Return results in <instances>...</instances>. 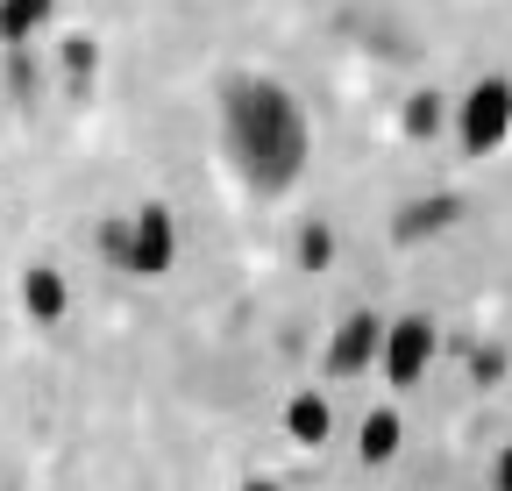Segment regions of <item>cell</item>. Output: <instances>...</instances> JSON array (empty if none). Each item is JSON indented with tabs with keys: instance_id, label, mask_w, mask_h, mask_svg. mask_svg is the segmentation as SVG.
Masks as SVG:
<instances>
[{
	"instance_id": "cell-13",
	"label": "cell",
	"mask_w": 512,
	"mask_h": 491,
	"mask_svg": "<svg viewBox=\"0 0 512 491\" xmlns=\"http://www.w3.org/2000/svg\"><path fill=\"white\" fill-rule=\"evenodd\" d=\"M64 65H72V79L93 72V36H64Z\"/></svg>"
},
{
	"instance_id": "cell-9",
	"label": "cell",
	"mask_w": 512,
	"mask_h": 491,
	"mask_svg": "<svg viewBox=\"0 0 512 491\" xmlns=\"http://www.w3.org/2000/svg\"><path fill=\"white\" fill-rule=\"evenodd\" d=\"M50 8H57V0H0V36H8V43H29V36L50 22Z\"/></svg>"
},
{
	"instance_id": "cell-10",
	"label": "cell",
	"mask_w": 512,
	"mask_h": 491,
	"mask_svg": "<svg viewBox=\"0 0 512 491\" xmlns=\"http://www.w3.org/2000/svg\"><path fill=\"white\" fill-rule=\"evenodd\" d=\"M448 221H456V200H420V207L399 214V235L413 242V235H434V228H448Z\"/></svg>"
},
{
	"instance_id": "cell-8",
	"label": "cell",
	"mask_w": 512,
	"mask_h": 491,
	"mask_svg": "<svg viewBox=\"0 0 512 491\" xmlns=\"http://www.w3.org/2000/svg\"><path fill=\"white\" fill-rule=\"evenodd\" d=\"M399 442H406L399 413H370V420H363V442H356V449H363V463H392V456H399Z\"/></svg>"
},
{
	"instance_id": "cell-6",
	"label": "cell",
	"mask_w": 512,
	"mask_h": 491,
	"mask_svg": "<svg viewBox=\"0 0 512 491\" xmlns=\"http://www.w3.org/2000/svg\"><path fill=\"white\" fill-rule=\"evenodd\" d=\"M285 435H292L299 449H320V442H328V399H320V392H299V399L285 406Z\"/></svg>"
},
{
	"instance_id": "cell-3",
	"label": "cell",
	"mask_w": 512,
	"mask_h": 491,
	"mask_svg": "<svg viewBox=\"0 0 512 491\" xmlns=\"http://www.w3.org/2000/svg\"><path fill=\"white\" fill-rule=\"evenodd\" d=\"M434 363V321L427 314H406L384 328V378L392 385H420V371Z\"/></svg>"
},
{
	"instance_id": "cell-5",
	"label": "cell",
	"mask_w": 512,
	"mask_h": 491,
	"mask_svg": "<svg viewBox=\"0 0 512 491\" xmlns=\"http://www.w3.org/2000/svg\"><path fill=\"white\" fill-rule=\"evenodd\" d=\"M384 349V321H370V314H349L342 328H335V342H328V371H363V363Z\"/></svg>"
},
{
	"instance_id": "cell-1",
	"label": "cell",
	"mask_w": 512,
	"mask_h": 491,
	"mask_svg": "<svg viewBox=\"0 0 512 491\" xmlns=\"http://www.w3.org/2000/svg\"><path fill=\"white\" fill-rule=\"evenodd\" d=\"M228 143L249 171V186L285 193L299 178V164H306V121L271 79H242L228 93Z\"/></svg>"
},
{
	"instance_id": "cell-2",
	"label": "cell",
	"mask_w": 512,
	"mask_h": 491,
	"mask_svg": "<svg viewBox=\"0 0 512 491\" xmlns=\"http://www.w3.org/2000/svg\"><path fill=\"white\" fill-rule=\"evenodd\" d=\"M456 129H463V150H470V157L498 150V143H505V129H512V86H505V79H484V86L463 100Z\"/></svg>"
},
{
	"instance_id": "cell-14",
	"label": "cell",
	"mask_w": 512,
	"mask_h": 491,
	"mask_svg": "<svg viewBox=\"0 0 512 491\" xmlns=\"http://www.w3.org/2000/svg\"><path fill=\"white\" fill-rule=\"evenodd\" d=\"M100 250H107L114 264H128V221H107V228H100Z\"/></svg>"
},
{
	"instance_id": "cell-16",
	"label": "cell",
	"mask_w": 512,
	"mask_h": 491,
	"mask_svg": "<svg viewBox=\"0 0 512 491\" xmlns=\"http://www.w3.org/2000/svg\"><path fill=\"white\" fill-rule=\"evenodd\" d=\"M242 491H278V484H271V477H249V484H242Z\"/></svg>"
},
{
	"instance_id": "cell-4",
	"label": "cell",
	"mask_w": 512,
	"mask_h": 491,
	"mask_svg": "<svg viewBox=\"0 0 512 491\" xmlns=\"http://www.w3.org/2000/svg\"><path fill=\"white\" fill-rule=\"evenodd\" d=\"M171 257H178V228H171V214H164V207H143L136 221H128V271H136V278H164Z\"/></svg>"
},
{
	"instance_id": "cell-12",
	"label": "cell",
	"mask_w": 512,
	"mask_h": 491,
	"mask_svg": "<svg viewBox=\"0 0 512 491\" xmlns=\"http://www.w3.org/2000/svg\"><path fill=\"white\" fill-rule=\"evenodd\" d=\"M328 257H335V235H328V228H306V235H299V264H306V271H320Z\"/></svg>"
},
{
	"instance_id": "cell-7",
	"label": "cell",
	"mask_w": 512,
	"mask_h": 491,
	"mask_svg": "<svg viewBox=\"0 0 512 491\" xmlns=\"http://www.w3.org/2000/svg\"><path fill=\"white\" fill-rule=\"evenodd\" d=\"M22 306L36 321H64V278L50 271V264H29V278H22Z\"/></svg>"
},
{
	"instance_id": "cell-15",
	"label": "cell",
	"mask_w": 512,
	"mask_h": 491,
	"mask_svg": "<svg viewBox=\"0 0 512 491\" xmlns=\"http://www.w3.org/2000/svg\"><path fill=\"white\" fill-rule=\"evenodd\" d=\"M491 484H498V491H512V449L498 456V470H491Z\"/></svg>"
},
{
	"instance_id": "cell-11",
	"label": "cell",
	"mask_w": 512,
	"mask_h": 491,
	"mask_svg": "<svg viewBox=\"0 0 512 491\" xmlns=\"http://www.w3.org/2000/svg\"><path fill=\"white\" fill-rule=\"evenodd\" d=\"M406 129H413V136H434V129H441V93H413Z\"/></svg>"
}]
</instances>
